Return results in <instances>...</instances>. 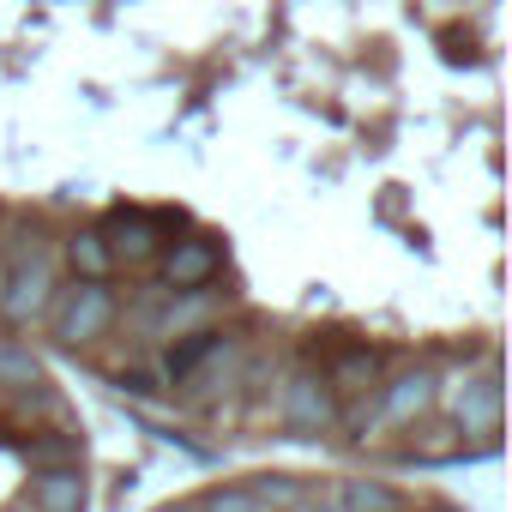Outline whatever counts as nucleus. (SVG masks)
Instances as JSON below:
<instances>
[{
    "label": "nucleus",
    "mask_w": 512,
    "mask_h": 512,
    "mask_svg": "<svg viewBox=\"0 0 512 512\" xmlns=\"http://www.w3.org/2000/svg\"><path fill=\"white\" fill-rule=\"evenodd\" d=\"M115 314H121V302H115L109 284H85V278H73V290H61V296L49 302V332H55V344L85 350V344L109 338Z\"/></svg>",
    "instance_id": "nucleus-1"
},
{
    "label": "nucleus",
    "mask_w": 512,
    "mask_h": 512,
    "mask_svg": "<svg viewBox=\"0 0 512 512\" xmlns=\"http://www.w3.org/2000/svg\"><path fill=\"white\" fill-rule=\"evenodd\" d=\"M0 386H13V392H43V362H37L19 338H0Z\"/></svg>",
    "instance_id": "nucleus-11"
},
{
    "label": "nucleus",
    "mask_w": 512,
    "mask_h": 512,
    "mask_svg": "<svg viewBox=\"0 0 512 512\" xmlns=\"http://www.w3.org/2000/svg\"><path fill=\"white\" fill-rule=\"evenodd\" d=\"M434 386H440V380H434L428 368H410V374L374 386V416H380L386 428H416V416H428V410L440 404Z\"/></svg>",
    "instance_id": "nucleus-5"
},
{
    "label": "nucleus",
    "mask_w": 512,
    "mask_h": 512,
    "mask_svg": "<svg viewBox=\"0 0 512 512\" xmlns=\"http://www.w3.org/2000/svg\"><path fill=\"white\" fill-rule=\"evenodd\" d=\"M217 272H223V247H217V235H187V241H169V247H163V284H169L175 296L205 290Z\"/></svg>",
    "instance_id": "nucleus-6"
},
{
    "label": "nucleus",
    "mask_w": 512,
    "mask_h": 512,
    "mask_svg": "<svg viewBox=\"0 0 512 512\" xmlns=\"http://www.w3.org/2000/svg\"><path fill=\"white\" fill-rule=\"evenodd\" d=\"M278 416H284V428H290V434H326V428L338 422V392L326 386V374L302 368V374H290Z\"/></svg>",
    "instance_id": "nucleus-3"
},
{
    "label": "nucleus",
    "mask_w": 512,
    "mask_h": 512,
    "mask_svg": "<svg viewBox=\"0 0 512 512\" xmlns=\"http://www.w3.org/2000/svg\"><path fill=\"white\" fill-rule=\"evenodd\" d=\"M49 302H55V266H49V253H25L13 272H0V314H7L13 326L43 320Z\"/></svg>",
    "instance_id": "nucleus-2"
},
{
    "label": "nucleus",
    "mask_w": 512,
    "mask_h": 512,
    "mask_svg": "<svg viewBox=\"0 0 512 512\" xmlns=\"http://www.w3.org/2000/svg\"><path fill=\"white\" fill-rule=\"evenodd\" d=\"M446 416H452V428L488 440V434L500 428V380H494V368H488L482 380H458V386L446 392Z\"/></svg>",
    "instance_id": "nucleus-7"
},
{
    "label": "nucleus",
    "mask_w": 512,
    "mask_h": 512,
    "mask_svg": "<svg viewBox=\"0 0 512 512\" xmlns=\"http://www.w3.org/2000/svg\"><path fill=\"white\" fill-rule=\"evenodd\" d=\"M193 512H266V500L253 494V488H211Z\"/></svg>",
    "instance_id": "nucleus-13"
},
{
    "label": "nucleus",
    "mask_w": 512,
    "mask_h": 512,
    "mask_svg": "<svg viewBox=\"0 0 512 512\" xmlns=\"http://www.w3.org/2000/svg\"><path fill=\"white\" fill-rule=\"evenodd\" d=\"M253 494L266 500V512H290V506L302 500V488H296L290 476H266V482H253Z\"/></svg>",
    "instance_id": "nucleus-14"
},
{
    "label": "nucleus",
    "mask_w": 512,
    "mask_h": 512,
    "mask_svg": "<svg viewBox=\"0 0 512 512\" xmlns=\"http://www.w3.org/2000/svg\"><path fill=\"white\" fill-rule=\"evenodd\" d=\"M332 500H338L344 512H392V506H398V500H392V494H386L380 482H344V488H338Z\"/></svg>",
    "instance_id": "nucleus-12"
},
{
    "label": "nucleus",
    "mask_w": 512,
    "mask_h": 512,
    "mask_svg": "<svg viewBox=\"0 0 512 512\" xmlns=\"http://www.w3.org/2000/svg\"><path fill=\"white\" fill-rule=\"evenodd\" d=\"M326 386H332L338 398H362V392H374V386H380V350L350 344V350L326 368Z\"/></svg>",
    "instance_id": "nucleus-9"
},
{
    "label": "nucleus",
    "mask_w": 512,
    "mask_h": 512,
    "mask_svg": "<svg viewBox=\"0 0 512 512\" xmlns=\"http://www.w3.org/2000/svg\"><path fill=\"white\" fill-rule=\"evenodd\" d=\"M91 488H85V470L79 464H43L31 476V506L37 512H85Z\"/></svg>",
    "instance_id": "nucleus-8"
},
{
    "label": "nucleus",
    "mask_w": 512,
    "mask_h": 512,
    "mask_svg": "<svg viewBox=\"0 0 512 512\" xmlns=\"http://www.w3.org/2000/svg\"><path fill=\"white\" fill-rule=\"evenodd\" d=\"M0 272H7V260H0Z\"/></svg>",
    "instance_id": "nucleus-16"
},
{
    "label": "nucleus",
    "mask_w": 512,
    "mask_h": 512,
    "mask_svg": "<svg viewBox=\"0 0 512 512\" xmlns=\"http://www.w3.org/2000/svg\"><path fill=\"white\" fill-rule=\"evenodd\" d=\"M103 229V241H109V253H115V266H127V272H139V266H151L157 253H163V223L151 217V211H109V223H97Z\"/></svg>",
    "instance_id": "nucleus-4"
},
{
    "label": "nucleus",
    "mask_w": 512,
    "mask_h": 512,
    "mask_svg": "<svg viewBox=\"0 0 512 512\" xmlns=\"http://www.w3.org/2000/svg\"><path fill=\"white\" fill-rule=\"evenodd\" d=\"M67 266H73V278H85V284H109V278H115V253H109L103 229H73V235H67Z\"/></svg>",
    "instance_id": "nucleus-10"
},
{
    "label": "nucleus",
    "mask_w": 512,
    "mask_h": 512,
    "mask_svg": "<svg viewBox=\"0 0 512 512\" xmlns=\"http://www.w3.org/2000/svg\"><path fill=\"white\" fill-rule=\"evenodd\" d=\"M7 512H37V506H31V500H25V506H7Z\"/></svg>",
    "instance_id": "nucleus-15"
}]
</instances>
